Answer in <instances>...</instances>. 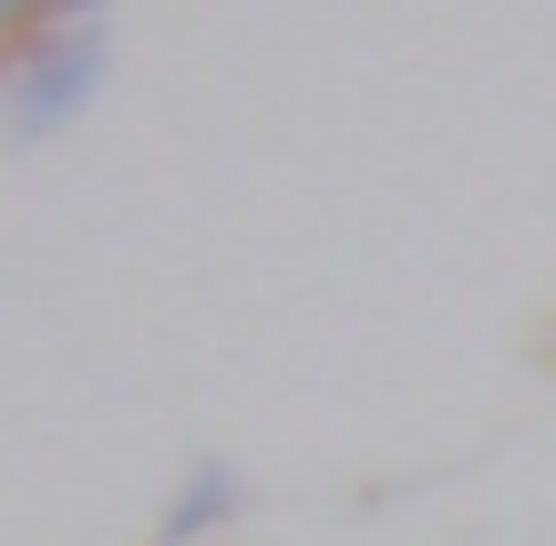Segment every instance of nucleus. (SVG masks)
I'll return each instance as SVG.
<instances>
[{"label":"nucleus","instance_id":"1","mask_svg":"<svg viewBox=\"0 0 556 546\" xmlns=\"http://www.w3.org/2000/svg\"><path fill=\"white\" fill-rule=\"evenodd\" d=\"M11 11H21V0H0V21H11Z\"/></svg>","mask_w":556,"mask_h":546}]
</instances>
